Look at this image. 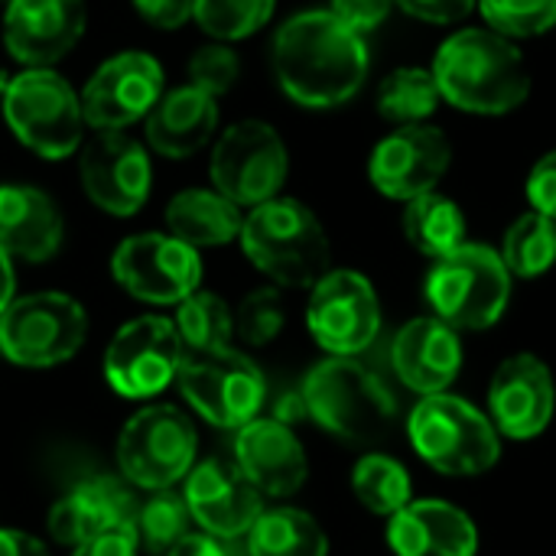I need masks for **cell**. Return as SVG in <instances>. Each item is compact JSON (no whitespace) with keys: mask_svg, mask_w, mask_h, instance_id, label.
I'll return each instance as SVG.
<instances>
[{"mask_svg":"<svg viewBox=\"0 0 556 556\" xmlns=\"http://www.w3.org/2000/svg\"><path fill=\"white\" fill-rule=\"evenodd\" d=\"M407 16L424 20V23H437V26H450L466 20L476 10V0H394Z\"/></svg>","mask_w":556,"mask_h":556,"instance_id":"cell-40","label":"cell"},{"mask_svg":"<svg viewBox=\"0 0 556 556\" xmlns=\"http://www.w3.org/2000/svg\"><path fill=\"white\" fill-rule=\"evenodd\" d=\"M182 352H218L231 349L235 339V313L215 290H195L176 306L173 316Z\"/></svg>","mask_w":556,"mask_h":556,"instance_id":"cell-30","label":"cell"},{"mask_svg":"<svg viewBox=\"0 0 556 556\" xmlns=\"http://www.w3.org/2000/svg\"><path fill=\"white\" fill-rule=\"evenodd\" d=\"M176 388L192 414L208 427L241 430L261 417L267 401V381L261 368L238 349L218 352H182Z\"/></svg>","mask_w":556,"mask_h":556,"instance_id":"cell-10","label":"cell"},{"mask_svg":"<svg viewBox=\"0 0 556 556\" xmlns=\"http://www.w3.org/2000/svg\"><path fill=\"white\" fill-rule=\"evenodd\" d=\"M0 108L13 137L39 160H68L85 143L81 98L55 68L10 75Z\"/></svg>","mask_w":556,"mask_h":556,"instance_id":"cell-7","label":"cell"},{"mask_svg":"<svg viewBox=\"0 0 556 556\" xmlns=\"http://www.w3.org/2000/svg\"><path fill=\"white\" fill-rule=\"evenodd\" d=\"M134 528H137L140 554H169L192 531V515L186 508L182 492H176V489L147 492V498H140V511H137V525Z\"/></svg>","mask_w":556,"mask_h":556,"instance_id":"cell-34","label":"cell"},{"mask_svg":"<svg viewBox=\"0 0 556 556\" xmlns=\"http://www.w3.org/2000/svg\"><path fill=\"white\" fill-rule=\"evenodd\" d=\"M111 277L137 303L176 309L202 287V254L169 231H140L114 248Z\"/></svg>","mask_w":556,"mask_h":556,"instance_id":"cell-12","label":"cell"},{"mask_svg":"<svg viewBox=\"0 0 556 556\" xmlns=\"http://www.w3.org/2000/svg\"><path fill=\"white\" fill-rule=\"evenodd\" d=\"M88 342V309L62 290L16 296L0 316V358L16 368H59Z\"/></svg>","mask_w":556,"mask_h":556,"instance_id":"cell-8","label":"cell"},{"mask_svg":"<svg viewBox=\"0 0 556 556\" xmlns=\"http://www.w3.org/2000/svg\"><path fill=\"white\" fill-rule=\"evenodd\" d=\"M528 202L534 205V212L556 222V150L534 163L528 176Z\"/></svg>","mask_w":556,"mask_h":556,"instance_id":"cell-41","label":"cell"},{"mask_svg":"<svg viewBox=\"0 0 556 556\" xmlns=\"http://www.w3.org/2000/svg\"><path fill=\"white\" fill-rule=\"evenodd\" d=\"M440 88L430 68H397L378 88V114L397 127L424 124L440 108Z\"/></svg>","mask_w":556,"mask_h":556,"instance_id":"cell-32","label":"cell"},{"mask_svg":"<svg viewBox=\"0 0 556 556\" xmlns=\"http://www.w3.org/2000/svg\"><path fill=\"white\" fill-rule=\"evenodd\" d=\"M352 495L365 511L391 518L410 505V472L384 453H365L352 466Z\"/></svg>","mask_w":556,"mask_h":556,"instance_id":"cell-31","label":"cell"},{"mask_svg":"<svg viewBox=\"0 0 556 556\" xmlns=\"http://www.w3.org/2000/svg\"><path fill=\"white\" fill-rule=\"evenodd\" d=\"M238 241L244 257L280 290H313L329 274V235L300 199L277 195L248 208Z\"/></svg>","mask_w":556,"mask_h":556,"instance_id":"cell-3","label":"cell"},{"mask_svg":"<svg viewBox=\"0 0 556 556\" xmlns=\"http://www.w3.org/2000/svg\"><path fill=\"white\" fill-rule=\"evenodd\" d=\"M270 59L280 91L313 111L352 101L368 78L365 36L345 26L332 10L290 16L274 36Z\"/></svg>","mask_w":556,"mask_h":556,"instance_id":"cell-1","label":"cell"},{"mask_svg":"<svg viewBox=\"0 0 556 556\" xmlns=\"http://www.w3.org/2000/svg\"><path fill=\"white\" fill-rule=\"evenodd\" d=\"M72 556H140V541L134 528H108L88 544L75 547Z\"/></svg>","mask_w":556,"mask_h":556,"instance_id":"cell-43","label":"cell"},{"mask_svg":"<svg viewBox=\"0 0 556 556\" xmlns=\"http://www.w3.org/2000/svg\"><path fill=\"white\" fill-rule=\"evenodd\" d=\"M404 235L420 254L440 261L466 244V215L453 199H446L440 192H427V195L407 202Z\"/></svg>","mask_w":556,"mask_h":556,"instance_id":"cell-29","label":"cell"},{"mask_svg":"<svg viewBox=\"0 0 556 556\" xmlns=\"http://www.w3.org/2000/svg\"><path fill=\"white\" fill-rule=\"evenodd\" d=\"M417 456L443 476H482L502 456V437L489 414L456 394H427L407 417Z\"/></svg>","mask_w":556,"mask_h":556,"instance_id":"cell-5","label":"cell"},{"mask_svg":"<svg viewBox=\"0 0 556 556\" xmlns=\"http://www.w3.org/2000/svg\"><path fill=\"white\" fill-rule=\"evenodd\" d=\"M7 85H10V75L0 68V98H3V91H7Z\"/></svg>","mask_w":556,"mask_h":556,"instance_id":"cell-47","label":"cell"},{"mask_svg":"<svg viewBox=\"0 0 556 556\" xmlns=\"http://www.w3.org/2000/svg\"><path fill=\"white\" fill-rule=\"evenodd\" d=\"M306 417L336 440L355 446L381 443L397 424V401L391 388L358 358H323L303 378Z\"/></svg>","mask_w":556,"mask_h":556,"instance_id":"cell-4","label":"cell"},{"mask_svg":"<svg viewBox=\"0 0 556 556\" xmlns=\"http://www.w3.org/2000/svg\"><path fill=\"white\" fill-rule=\"evenodd\" d=\"M241 75V59L228 42H205L192 52L189 59V85H195L199 91L222 98L238 85Z\"/></svg>","mask_w":556,"mask_h":556,"instance_id":"cell-38","label":"cell"},{"mask_svg":"<svg viewBox=\"0 0 556 556\" xmlns=\"http://www.w3.org/2000/svg\"><path fill=\"white\" fill-rule=\"evenodd\" d=\"M182 498L192 525L218 541H244L264 511V495L244 479L235 459L208 456L182 479Z\"/></svg>","mask_w":556,"mask_h":556,"instance_id":"cell-18","label":"cell"},{"mask_svg":"<svg viewBox=\"0 0 556 556\" xmlns=\"http://www.w3.org/2000/svg\"><path fill=\"white\" fill-rule=\"evenodd\" d=\"M388 547L394 556H476L479 531L463 508L424 498L388 518Z\"/></svg>","mask_w":556,"mask_h":556,"instance_id":"cell-25","label":"cell"},{"mask_svg":"<svg viewBox=\"0 0 556 556\" xmlns=\"http://www.w3.org/2000/svg\"><path fill=\"white\" fill-rule=\"evenodd\" d=\"M476 7L505 39L541 36L556 26V0H476Z\"/></svg>","mask_w":556,"mask_h":556,"instance_id":"cell-37","label":"cell"},{"mask_svg":"<svg viewBox=\"0 0 556 556\" xmlns=\"http://www.w3.org/2000/svg\"><path fill=\"white\" fill-rule=\"evenodd\" d=\"M166 556H231V541H218L205 531H189Z\"/></svg>","mask_w":556,"mask_h":556,"instance_id":"cell-44","label":"cell"},{"mask_svg":"<svg viewBox=\"0 0 556 556\" xmlns=\"http://www.w3.org/2000/svg\"><path fill=\"white\" fill-rule=\"evenodd\" d=\"M313 342L336 358H358L381 332V303L371 280L358 270H329L306 303Z\"/></svg>","mask_w":556,"mask_h":556,"instance_id":"cell-14","label":"cell"},{"mask_svg":"<svg viewBox=\"0 0 556 556\" xmlns=\"http://www.w3.org/2000/svg\"><path fill=\"white\" fill-rule=\"evenodd\" d=\"M427 300L446 326L489 329L502 319L511 300V274L498 251L463 244L440 257L427 277Z\"/></svg>","mask_w":556,"mask_h":556,"instance_id":"cell-9","label":"cell"},{"mask_svg":"<svg viewBox=\"0 0 556 556\" xmlns=\"http://www.w3.org/2000/svg\"><path fill=\"white\" fill-rule=\"evenodd\" d=\"M134 10L156 29H179L192 20L195 0H130Z\"/></svg>","mask_w":556,"mask_h":556,"instance_id":"cell-42","label":"cell"},{"mask_svg":"<svg viewBox=\"0 0 556 556\" xmlns=\"http://www.w3.org/2000/svg\"><path fill=\"white\" fill-rule=\"evenodd\" d=\"M85 0H7L3 46L23 68H52L85 36Z\"/></svg>","mask_w":556,"mask_h":556,"instance_id":"cell-21","label":"cell"},{"mask_svg":"<svg viewBox=\"0 0 556 556\" xmlns=\"http://www.w3.org/2000/svg\"><path fill=\"white\" fill-rule=\"evenodd\" d=\"M277 0H195L192 20L215 42H238L270 23Z\"/></svg>","mask_w":556,"mask_h":556,"instance_id":"cell-35","label":"cell"},{"mask_svg":"<svg viewBox=\"0 0 556 556\" xmlns=\"http://www.w3.org/2000/svg\"><path fill=\"white\" fill-rule=\"evenodd\" d=\"M235 466L264 498H290L309 479V459L293 427L254 417L235 433Z\"/></svg>","mask_w":556,"mask_h":556,"instance_id":"cell-22","label":"cell"},{"mask_svg":"<svg viewBox=\"0 0 556 556\" xmlns=\"http://www.w3.org/2000/svg\"><path fill=\"white\" fill-rule=\"evenodd\" d=\"M182 342L169 316L143 313L127 319L104 349V381L124 401H150L176 384Z\"/></svg>","mask_w":556,"mask_h":556,"instance_id":"cell-13","label":"cell"},{"mask_svg":"<svg viewBox=\"0 0 556 556\" xmlns=\"http://www.w3.org/2000/svg\"><path fill=\"white\" fill-rule=\"evenodd\" d=\"M450 160H453V147L443 130L427 124H410V127H397L371 150L368 179L381 195L410 202L427 192H437L440 179L450 169Z\"/></svg>","mask_w":556,"mask_h":556,"instance_id":"cell-19","label":"cell"},{"mask_svg":"<svg viewBox=\"0 0 556 556\" xmlns=\"http://www.w3.org/2000/svg\"><path fill=\"white\" fill-rule=\"evenodd\" d=\"M81 114L91 130H127L163 98V65L150 52H117L81 88Z\"/></svg>","mask_w":556,"mask_h":556,"instance_id":"cell-16","label":"cell"},{"mask_svg":"<svg viewBox=\"0 0 556 556\" xmlns=\"http://www.w3.org/2000/svg\"><path fill=\"white\" fill-rule=\"evenodd\" d=\"M498 254L511 277L531 280L547 274L556 264V222L531 208L505 231Z\"/></svg>","mask_w":556,"mask_h":556,"instance_id":"cell-33","label":"cell"},{"mask_svg":"<svg viewBox=\"0 0 556 556\" xmlns=\"http://www.w3.org/2000/svg\"><path fill=\"white\" fill-rule=\"evenodd\" d=\"M554 410V375L538 355L521 352L495 368L489 384V420L498 430V437L518 443L534 440L551 427Z\"/></svg>","mask_w":556,"mask_h":556,"instance_id":"cell-20","label":"cell"},{"mask_svg":"<svg viewBox=\"0 0 556 556\" xmlns=\"http://www.w3.org/2000/svg\"><path fill=\"white\" fill-rule=\"evenodd\" d=\"M65 241V218L55 199L36 186H0V251L10 261L46 264Z\"/></svg>","mask_w":556,"mask_h":556,"instance_id":"cell-24","label":"cell"},{"mask_svg":"<svg viewBox=\"0 0 556 556\" xmlns=\"http://www.w3.org/2000/svg\"><path fill=\"white\" fill-rule=\"evenodd\" d=\"M166 231L182 244L205 251L241 238L244 212L218 189H182L166 205Z\"/></svg>","mask_w":556,"mask_h":556,"instance_id":"cell-27","label":"cell"},{"mask_svg":"<svg viewBox=\"0 0 556 556\" xmlns=\"http://www.w3.org/2000/svg\"><path fill=\"white\" fill-rule=\"evenodd\" d=\"M114 459L137 492L176 489L199 463V430L182 407L147 404L121 427Z\"/></svg>","mask_w":556,"mask_h":556,"instance_id":"cell-6","label":"cell"},{"mask_svg":"<svg viewBox=\"0 0 556 556\" xmlns=\"http://www.w3.org/2000/svg\"><path fill=\"white\" fill-rule=\"evenodd\" d=\"M391 365L394 375L420 397L443 394L463 368L459 332L437 316H417L394 336Z\"/></svg>","mask_w":556,"mask_h":556,"instance_id":"cell-23","label":"cell"},{"mask_svg":"<svg viewBox=\"0 0 556 556\" xmlns=\"http://www.w3.org/2000/svg\"><path fill=\"white\" fill-rule=\"evenodd\" d=\"M137 511V489L121 472H94L49 505L46 534L52 544L75 551L108 528H134Z\"/></svg>","mask_w":556,"mask_h":556,"instance_id":"cell-17","label":"cell"},{"mask_svg":"<svg viewBox=\"0 0 556 556\" xmlns=\"http://www.w3.org/2000/svg\"><path fill=\"white\" fill-rule=\"evenodd\" d=\"M231 313H235V339H241L251 349L270 345L287 326V303H283L280 287L274 283L244 293Z\"/></svg>","mask_w":556,"mask_h":556,"instance_id":"cell-36","label":"cell"},{"mask_svg":"<svg viewBox=\"0 0 556 556\" xmlns=\"http://www.w3.org/2000/svg\"><path fill=\"white\" fill-rule=\"evenodd\" d=\"M78 179L94 208L130 218L147 205L153 189L150 150L127 130H94V137L81 143Z\"/></svg>","mask_w":556,"mask_h":556,"instance_id":"cell-15","label":"cell"},{"mask_svg":"<svg viewBox=\"0 0 556 556\" xmlns=\"http://www.w3.org/2000/svg\"><path fill=\"white\" fill-rule=\"evenodd\" d=\"M0 556H52L46 541L20 528H0Z\"/></svg>","mask_w":556,"mask_h":556,"instance_id":"cell-45","label":"cell"},{"mask_svg":"<svg viewBox=\"0 0 556 556\" xmlns=\"http://www.w3.org/2000/svg\"><path fill=\"white\" fill-rule=\"evenodd\" d=\"M290 173V153L267 121H238L212 147V189L238 208H254L280 195Z\"/></svg>","mask_w":556,"mask_h":556,"instance_id":"cell-11","label":"cell"},{"mask_svg":"<svg viewBox=\"0 0 556 556\" xmlns=\"http://www.w3.org/2000/svg\"><path fill=\"white\" fill-rule=\"evenodd\" d=\"M391 10H394V0H332V13L362 36L378 29Z\"/></svg>","mask_w":556,"mask_h":556,"instance_id":"cell-39","label":"cell"},{"mask_svg":"<svg viewBox=\"0 0 556 556\" xmlns=\"http://www.w3.org/2000/svg\"><path fill=\"white\" fill-rule=\"evenodd\" d=\"M248 556H329L323 525L300 508H264L244 538Z\"/></svg>","mask_w":556,"mask_h":556,"instance_id":"cell-28","label":"cell"},{"mask_svg":"<svg viewBox=\"0 0 556 556\" xmlns=\"http://www.w3.org/2000/svg\"><path fill=\"white\" fill-rule=\"evenodd\" d=\"M13 300H16V270H13V261L0 251V316Z\"/></svg>","mask_w":556,"mask_h":556,"instance_id":"cell-46","label":"cell"},{"mask_svg":"<svg viewBox=\"0 0 556 556\" xmlns=\"http://www.w3.org/2000/svg\"><path fill=\"white\" fill-rule=\"evenodd\" d=\"M218 134V98L195 85L163 91L156 108L143 121L147 150L163 160H189L205 150Z\"/></svg>","mask_w":556,"mask_h":556,"instance_id":"cell-26","label":"cell"},{"mask_svg":"<svg viewBox=\"0 0 556 556\" xmlns=\"http://www.w3.org/2000/svg\"><path fill=\"white\" fill-rule=\"evenodd\" d=\"M430 72L440 98L469 114H508L531 94V72L521 49L495 29L469 26L453 33Z\"/></svg>","mask_w":556,"mask_h":556,"instance_id":"cell-2","label":"cell"}]
</instances>
